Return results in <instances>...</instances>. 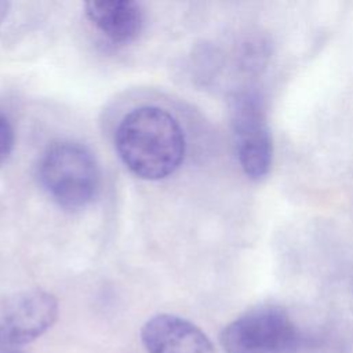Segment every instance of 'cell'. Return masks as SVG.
Listing matches in <instances>:
<instances>
[{
	"instance_id": "3",
	"label": "cell",
	"mask_w": 353,
	"mask_h": 353,
	"mask_svg": "<svg viewBox=\"0 0 353 353\" xmlns=\"http://www.w3.org/2000/svg\"><path fill=\"white\" fill-rule=\"evenodd\" d=\"M226 353H296L306 338L290 317L277 306H259L229 323L219 335Z\"/></svg>"
},
{
	"instance_id": "10",
	"label": "cell",
	"mask_w": 353,
	"mask_h": 353,
	"mask_svg": "<svg viewBox=\"0 0 353 353\" xmlns=\"http://www.w3.org/2000/svg\"><path fill=\"white\" fill-rule=\"evenodd\" d=\"M8 353H23V352H21V350H11V352H8Z\"/></svg>"
},
{
	"instance_id": "5",
	"label": "cell",
	"mask_w": 353,
	"mask_h": 353,
	"mask_svg": "<svg viewBox=\"0 0 353 353\" xmlns=\"http://www.w3.org/2000/svg\"><path fill=\"white\" fill-rule=\"evenodd\" d=\"M58 312V299L48 291L15 292L0 303V339L8 345H26L52 327Z\"/></svg>"
},
{
	"instance_id": "7",
	"label": "cell",
	"mask_w": 353,
	"mask_h": 353,
	"mask_svg": "<svg viewBox=\"0 0 353 353\" xmlns=\"http://www.w3.org/2000/svg\"><path fill=\"white\" fill-rule=\"evenodd\" d=\"M84 12L92 25L119 44L135 40L143 26L142 7L131 0L87 1Z\"/></svg>"
},
{
	"instance_id": "6",
	"label": "cell",
	"mask_w": 353,
	"mask_h": 353,
	"mask_svg": "<svg viewBox=\"0 0 353 353\" xmlns=\"http://www.w3.org/2000/svg\"><path fill=\"white\" fill-rule=\"evenodd\" d=\"M141 341L148 353H215L196 324L168 313L150 317L141 328Z\"/></svg>"
},
{
	"instance_id": "1",
	"label": "cell",
	"mask_w": 353,
	"mask_h": 353,
	"mask_svg": "<svg viewBox=\"0 0 353 353\" xmlns=\"http://www.w3.org/2000/svg\"><path fill=\"white\" fill-rule=\"evenodd\" d=\"M114 146L123 164L138 178L159 181L183 161L186 141L178 120L159 106L128 112L117 125Z\"/></svg>"
},
{
	"instance_id": "9",
	"label": "cell",
	"mask_w": 353,
	"mask_h": 353,
	"mask_svg": "<svg viewBox=\"0 0 353 353\" xmlns=\"http://www.w3.org/2000/svg\"><path fill=\"white\" fill-rule=\"evenodd\" d=\"M10 7H11V4L8 1H1L0 0V25L7 18V15L10 12Z\"/></svg>"
},
{
	"instance_id": "8",
	"label": "cell",
	"mask_w": 353,
	"mask_h": 353,
	"mask_svg": "<svg viewBox=\"0 0 353 353\" xmlns=\"http://www.w3.org/2000/svg\"><path fill=\"white\" fill-rule=\"evenodd\" d=\"M15 142V135L11 123L8 119L0 112V165L7 160L10 153L12 152Z\"/></svg>"
},
{
	"instance_id": "4",
	"label": "cell",
	"mask_w": 353,
	"mask_h": 353,
	"mask_svg": "<svg viewBox=\"0 0 353 353\" xmlns=\"http://www.w3.org/2000/svg\"><path fill=\"white\" fill-rule=\"evenodd\" d=\"M232 135L241 171L261 181L272 170L274 145L262 98L254 91L237 94L232 102Z\"/></svg>"
},
{
	"instance_id": "2",
	"label": "cell",
	"mask_w": 353,
	"mask_h": 353,
	"mask_svg": "<svg viewBox=\"0 0 353 353\" xmlns=\"http://www.w3.org/2000/svg\"><path fill=\"white\" fill-rule=\"evenodd\" d=\"M39 178L47 194L61 207L79 210L88 205L99 190V168L92 153L69 141L47 148L39 163Z\"/></svg>"
}]
</instances>
